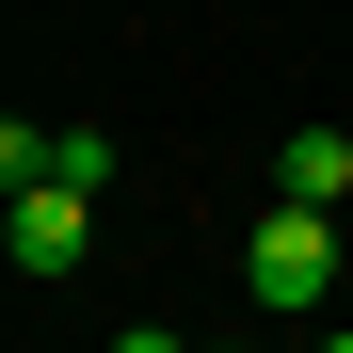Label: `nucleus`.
I'll use <instances>...</instances> for the list:
<instances>
[{
	"instance_id": "nucleus-1",
	"label": "nucleus",
	"mask_w": 353,
	"mask_h": 353,
	"mask_svg": "<svg viewBox=\"0 0 353 353\" xmlns=\"http://www.w3.org/2000/svg\"><path fill=\"white\" fill-rule=\"evenodd\" d=\"M241 289H257V305L273 321H305V305H337V209H257V241H241Z\"/></svg>"
},
{
	"instance_id": "nucleus-3",
	"label": "nucleus",
	"mask_w": 353,
	"mask_h": 353,
	"mask_svg": "<svg viewBox=\"0 0 353 353\" xmlns=\"http://www.w3.org/2000/svg\"><path fill=\"white\" fill-rule=\"evenodd\" d=\"M289 209H337L353 193V129H289V176H273Z\"/></svg>"
},
{
	"instance_id": "nucleus-2",
	"label": "nucleus",
	"mask_w": 353,
	"mask_h": 353,
	"mask_svg": "<svg viewBox=\"0 0 353 353\" xmlns=\"http://www.w3.org/2000/svg\"><path fill=\"white\" fill-rule=\"evenodd\" d=\"M81 241H97V193L32 176V193H17V273H81Z\"/></svg>"
},
{
	"instance_id": "nucleus-6",
	"label": "nucleus",
	"mask_w": 353,
	"mask_h": 353,
	"mask_svg": "<svg viewBox=\"0 0 353 353\" xmlns=\"http://www.w3.org/2000/svg\"><path fill=\"white\" fill-rule=\"evenodd\" d=\"M321 353H353V321H337V337H321Z\"/></svg>"
},
{
	"instance_id": "nucleus-4",
	"label": "nucleus",
	"mask_w": 353,
	"mask_h": 353,
	"mask_svg": "<svg viewBox=\"0 0 353 353\" xmlns=\"http://www.w3.org/2000/svg\"><path fill=\"white\" fill-rule=\"evenodd\" d=\"M112 353H193V337H161V321H129V337H112Z\"/></svg>"
},
{
	"instance_id": "nucleus-5",
	"label": "nucleus",
	"mask_w": 353,
	"mask_h": 353,
	"mask_svg": "<svg viewBox=\"0 0 353 353\" xmlns=\"http://www.w3.org/2000/svg\"><path fill=\"white\" fill-rule=\"evenodd\" d=\"M209 353H257V337H209Z\"/></svg>"
}]
</instances>
